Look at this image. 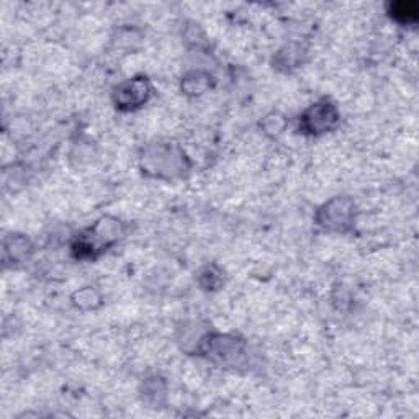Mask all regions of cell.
Listing matches in <instances>:
<instances>
[{
    "instance_id": "6da1fadb",
    "label": "cell",
    "mask_w": 419,
    "mask_h": 419,
    "mask_svg": "<svg viewBox=\"0 0 419 419\" xmlns=\"http://www.w3.org/2000/svg\"><path fill=\"white\" fill-rule=\"evenodd\" d=\"M143 169L154 177H177L187 169V159L179 148L171 144L149 146L143 156Z\"/></svg>"
},
{
    "instance_id": "7a4b0ae2",
    "label": "cell",
    "mask_w": 419,
    "mask_h": 419,
    "mask_svg": "<svg viewBox=\"0 0 419 419\" xmlns=\"http://www.w3.org/2000/svg\"><path fill=\"white\" fill-rule=\"evenodd\" d=\"M318 224L329 231L345 233L352 228L355 219V205L354 202L348 197H336L324 207L319 208L318 212Z\"/></svg>"
},
{
    "instance_id": "3957f363",
    "label": "cell",
    "mask_w": 419,
    "mask_h": 419,
    "mask_svg": "<svg viewBox=\"0 0 419 419\" xmlns=\"http://www.w3.org/2000/svg\"><path fill=\"white\" fill-rule=\"evenodd\" d=\"M340 122V115L336 105L329 101H321L313 103L310 108L300 117V128L303 133L311 136H321L329 133L338 127Z\"/></svg>"
},
{
    "instance_id": "277c9868",
    "label": "cell",
    "mask_w": 419,
    "mask_h": 419,
    "mask_svg": "<svg viewBox=\"0 0 419 419\" xmlns=\"http://www.w3.org/2000/svg\"><path fill=\"white\" fill-rule=\"evenodd\" d=\"M151 96H153V87L148 77H133L115 88L113 102L118 110L133 112L148 103Z\"/></svg>"
},
{
    "instance_id": "5b68a950",
    "label": "cell",
    "mask_w": 419,
    "mask_h": 419,
    "mask_svg": "<svg viewBox=\"0 0 419 419\" xmlns=\"http://www.w3.org/2000/svg\"><path fill=\"white\" fill-rule=\"evenodd\" d=\"M205 354L217 362H234L238 355L243 354V343L236 338L229 336H217L207 340Z\"/></svg>"
},
{
    "instance_id": "8992f818",
    "label": "cell",
    "mask_w": 419,
    "mask_h": 419,
    "mask_svg": "<svg viewBox=\"0 0 419 419\" xmlns=\"http://www.w3.org/2000/svg\"><path fill=\"white\" fill-rule=\"evenodd\" d=\"M305 54L306 52L302 46H295V45L285 46V48L280 50L279 54L274 57V64H275L274 67H277V69L280 71L290 72L303 64V57H305Z\"/></svg>"
},
{
    "instance_id": "52a82bcc",
    "label": "cell",
    "mask_w": 419,
    "mask_h": 419,
    "mask_svg": "<svg viewBox=\"0 0 419 419\" xmlns=\"http://www.w3.org/2000/svg\"><path fill=\"white\" fill-rule=\"evenodd\" d=\"M167 398V386L162 379H148L143 385V401L149 405V408H164L162 405L166 403Z\"/></svg>"
},
{
    "instance_id": "ba28073f",
    "label": "cell",
    "mask_w": 419,
    "mask_h": 419,
    "mask_svg": "<svg viewBox=\"0 0 419 419\" xmlns=\"http://www.w3.org/2000/svg\"><path fill=\"white\" fill-rule=\"evenodd\" d=\"M213 77L208 72L203 71H192L182 79V91L188 93V96H200V93L207 92L212 87Z\"/></svg>"
},
{
    "instance_id": "9c48e42d",
    "label": "cell",
    "mask_w": 419,
    "mask_h": 419,
    "mask_svg": "<svg viewBox=\"0 0 419 419\" xmlns=\"http://www.w3.org/2000/svg\"><path fill=\"white\" fill-rule=\"evenodd\" d=\"M200 284L205 290H217L223 284V274L217 265H208L200 272Z\"/></svg>"
},
{
    "instance_id": "30bf717a",
    "label": "cell",
    "mask_w": 419,
    "mask_h": 419,
    "mask_svg": "<svg viewBox=\"0 0 419 419\" xmlns=\"http://www.w3.org/2000/svg\"><path fill=\"white\" fill-rule=\"evenodd\" d=\"M30 244L28 239L22 238V236H13L12 238L5 241V253H12V260H20L28 254Z\"/></svg>"
},
{
    "instance_id": "8fae6325",
    "label": "cell",
    "mask_w": 419,
    "mask_h": 419,
    "mask_svg": "<svg viewBox=\"0 0 419 419\" xmlns=\"http://www.w3.org/2000/svg\"><path fill=\"white\" fill-rule=\"evenodd\" d=\"M74 303L76 306L82 308V310H92V308H96L98 303H101V297H98V293L96 290H92L91 287H87L84 288V290L76 293Z\"/></svg>"
},
{
    "instance_id": "7c38bea8",
    "label": "cell",
    "mask_w": 419,
    "mask_h": 419,
    "mask_svg": "<svg viewBox=\"0 0 419 419\" xmlns=\"http://www.w3.org/2000/svg\"><path fill=\"white\" fill-rule=\"evenodd\" d=\"M393 17L401 23H411L416 20V7L413 4H396L393 7Z\"/></svg>"
}]
</instances>
